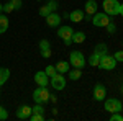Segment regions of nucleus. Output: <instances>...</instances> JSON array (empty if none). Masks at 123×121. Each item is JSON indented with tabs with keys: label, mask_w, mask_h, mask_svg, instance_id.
<instances>
[{
	"label": "nucleus",
	"mask_w": 123,
	"mask_h": 121,
	"mask_svg": "<svg viewBox=\"0 0 123 121\" xmlns=\"http://www.w3.org/2000/svg\"><path fill=\"white\" fill-rule=\"evenodd\" d=\"M39 52H41V57H44V59L53 56V49H43V51H39Z\"/></svg>",
	"instance_id": "c756f323"
},
{
	"label": "nucleus",
	"mask_w": 123,
	"mask_h": 121,
	"mask_svg": "<svg viewBox=\"0 0 123 121\" xmlns=\"http://www.w3.org/2000/svg\"><path fill=\"white\" fill-rule=\"evenodd\" d=\"M8 77H10V70L7 67H0V87L8 80Z\"/></svg>",
	"instance_id": "6ab92c4d"
},
{
	"label": "nucleus",
	"mask_w": 123,
	"mask_h": 121,
	"mask_svg": "<svg viewBox=\"0 0 123 121\" xmlns=\"http://www.w3.org/2000/svg\"><path fill=\"white\" fill-rule=\"evenodd\" d=\"M69 62L67 61H59L54 67H56V72H59V74H66V72H69Z\"/></svg>",
	"instance_id": "dca6fc26"
},
{
	"label": "nucleus",
	"mask_w": 123,
	"mask_h": 121,
	"mask_svg": "<svg viewBox=\"0 0 123 121\" xmlns=\"http://www.w3.org/2000/svg\"><path fill=\"white\" fill-rule=\"evenodd\" d=\"M43 49H51V44H49L48 39H41L39 41V51H43Z\"/></svg>",
	"instance_id": "393cba45"
},
{
	"label": "nucleus",
	"mask_w": 123,
	"mask_h": 121,
	"mask_svg": "<svg viewBox=\"0 0 123 121\" xmlns=\"http://www.w3.org/2000/svg\"><path fill=\"white\" fill-rule=\"evenodd\" d=\"M36 2H41V0H36Z\"/></svg>",
	"instance_id": "4c0bfd02"
},
{
	"label": "nucleus",
	"mask_w": 123,
	"mask_h": 121,
	"mask_svg": "<svg viewBox=\"0 0 123 121\" xmlns=\"http://www.w3.org/2000/svg\"><path fill=\"white\" fill-rule=\"evenodd\" d=\"M105 97H107V88H105V85L95 84V87H94V98L97 100V102H102V100H105Z\"/></svg>",
	"instance_id": "1a4fd4ad"
},
{
	"label": "nucleus",
	"mask_w": 123,
	"mask_h": 121,
	"mask_svg": "<svg viewBox=\"0 0 123 121\" xmlns=\"http://www.w3.org/2000/svg\"><path fill=\"white\" fill-rule=\"evenodd\" d=\"M35 82L38 84V87H48L49 85V77L46 75L44 70H39L35 74Z\"/></svg>",
	"instance_id": "9b49d317"
},
{
	"label": "nucleus",
	"mask_w": 123,
	"mask_h": 121,
	"mask_svg": "<svg viewBox=\"0 0 123 121\" xmlns=\"http://www.w3.org/2000/svg\"><path fill=\"white\" fill-rule=\"evenodd\" d=\"M94 52L102 57V56H105V54H108V47H107V44H104V43H98V44L95 46Z\"/></svg>",
	"instance_id": "a211bd4d"
},
{
	"label": "nucleus",
	"mask_w": 123,
	"mask_h": 121,
	"mask_svg": "<svg viewBox=\"0 0 123 121\" xmlns=\"http://www.w3.org/2000/svg\"><path fill=\"white\" fill-rule=\"evenodd\" d=\"M105 29H107V31H108L110 35H113L115 31H117V26H115V23H112V21H110V23H108V25L105 26Z\"/></svg>",
	"instance_id": "7c9ffc66"
},
{
	"label": "nucleus",
	"mask_w": 123,
	"mask_h": 121,
	"mask_svg": "<svg viewBox=\"0 0 123 121\" xmlns=\"http://www.w3.org/2000/svg\"><path fill=\"white\" fill-rule=\"evenodd\" d=\"M90 21H92V25H94V26L105 28V26L110 23V17H108L105 12H104V13H95L94 17H92V20H90Z\"/></svg>",
	"instance_id": "0eeeda50"
},
{
	"label": "nucleus",
	"mask_w": 123,
	"mask_h": 121,
	"mask_svg": "<svg viewBox=\"0 0 123 121\" xmlns=\"http://www.w3.org/2000/svg\"><path fill=\"white\" fill-rule=\"evenodd\" d=\"M49 98H51V93L48 90V87H38L35 92H33V100L36 103H46L49 102Z\"/></svg>",
	"instance_id": "7ed1b4c3"
},
{
	"label": "nucleus",
	"mask_w": 123,
	"mask_h": 121,
	"mask_svg": "<svg viewBox=\"0 0 123 121\" xmlns=\"http://www.w3.org/2000/svg\"><path fill=\"white\" fill-rule=\"evenodd\" d=\"M97 67L102 69V70H113L115 67H117V61H115L113 56L105 54V56L100 57V61H98V65H97Z\"/></svg>",
	"instance_id": "20e7f679"
},
{
	"label": "nucleus",
	"mask_w": 123,
	"mask_h": 121,
	"mask_svg": "<svg viewBox=\"0 0 123 121\" xmlns=\"http://www.w3.org/2000/svg\"><path fill=\"white\" fill-rule=\"evenodd\" d=\"M33 113H44V108H43V105H41V103H36V105L33 106Z\"/></svg>",
	"instance_id": "473e14b6"
},
{
	"label": "nucleus",
	"mask_w": 123,
	"mask_h": 121,
	"mask_svg": "<svg viewBox=\"0 0 123 121\" xmlns=\"http://www.w3.org/2000/svg\"><path fill=\"white\" fill-rule=\"evenodd\" d=\"M10 5H12L13 10H20L21 5H23V2H21V0H10Z\"/></svg>",
	"instance_id": "b1692460"
},
{
	"label": "nucleus",
	"mask_w": 123,
	"mask_h": 121,
	"mask_svg": "<svg viewBox=\"0 0 123 121\" xmlns=\"http://www.w3.org/2000/svg\"><path fill=\"white\" fill-rule=\"evenodd\" d=\"M110 121H123V116L120 115V111L112 113V116H110Z\"/></svg>",
	"instance_id": "c85d7f7f"
},
{
	"label": "nucleus",
	"mask_w": 123,
	"mask_h": 121,
	"mask_svg": "<svg viewBox=\"0 0 123 121\" xmlns=\"http://www.w3.org/2000/svg\"><path fill=\"white\" fill-rule=\"evenodd\" d=\"M118 15H122V17H123V3H120V12H118Z\"/></svg>",
	"instance_id": "f704fd0d"
},
{
	"label": "nucleus",
	"mask_w": 123,
	"mask_h": 121,
	"mask_svg": "<svg viewBox=\"0 0 123 121\" xmlns=\"http://www.w3.org/2000/svg\"><path fill=\"white\" fill-rule=\"evenodd\" d=\"M0 13H3V5L0 3Z\"/></svg>",
	"instance_id": "c9c22d12"
},
{
	"label": "nucleus",
	"mask_w": 123,
	"mask_h": 121,
	"mask_svg": "<svg viewBox=\"0 0 123 121\" xmlns=\"http://www.w3.org/2000/svg\"><path fill=\"white\" fill-rule=\"evenodd\" d=\"M44 72H46L48 77H53V75L56 74V67H54V65H48L46 69H44Z\"/></svg>",
	"instance_id": "a878e982"
},
{
	"label": "nucleus",
	"mask_w": 123,
	"mask_h": 121,
	"mask_svg": "<svg viewBox=\"0 0 123 121\" xmlns=\"http://www.w3.org/2000/svg\"><path fill=\"white\" fill-rule=\"evenodd\" d=\"M10 12H13V8H12V5H10V2H8V3L3 5V13H10Z\"/></svg>",
	"instance_id": "72a5a7b5"
},
{
	"label": "nucleus",
	"mask_w": 123,
	"mask_h": 121,
	"mask_svg": "<svg viewBox=\"0 0 123 121\" xmlns=\"http://www.w3.org/2000/svg\"><path fill=\"white\" fill-rule=\"evenodd\" d=\"M85 12H87V15H95L97 13V2L95 0H87L85 2Z\"/></svg>",
	"instance_id": "4468645a"
},
{
	"label": "nucleus",
	"mask_w": 123,
	"mask_h": 121,
	"mask_svg": "<svg viewBox=\"0 0 123 121\" xmlns=\"http://www.w3.org/2000/svg\"><path fill=\"white\" fill-rule=\"evenodd\" d=\"M49 13H51V8H49L48 5H43V7L39 8V15H41V17H44V18H46Z\"/></svg>",
	"instance_id": "5701e85b"
},
{
	"label": "nucleus",
	"mask_w": 123,
	"mask_h": 121,
	"mask_svg": "<svg viewBox=\"0 0 123 121\" xmlns=\"http://www.w3.org/2000/svg\"><path fill=\"white\" fill-rule=\"evenodd\" d=\"M69 20H71L72 23L82 21V20H84V12H82V10H74V12H71V13H69Z\"/></svg>",
	"instance_id": "ddd939ff"
},
{
	"label": "nucleus",
	"mask_w": 123,
	"mask_h": 121,
	"mask_svg": "<svg viewBox=\"0 0 123 121\" xmlns=\"http://www.w3.org/2000/svg\"><path fill=\"white\" fill-rule=\"evenodd\" d=\"M98 61H100V56L95 54V52H92L87 62H89V65H92V67H97V65H98Z\"/></svg>",
	"instance_id": "412c9836"
},
{
	"label": "nucleus",
	"mask_w": 123,
	"mask_h": 121,
	"mask_svg": "<svg viewBox=\"0 0 123 121\" xmlns=\"http://www.w3.org/2000/svg\"><path fill=\"white\" fill-rule=\"evenodd\" d=\"M102 7H104V12L108 17H115L120 12V2L118 0H104Z\"/></svg>",
	"instance_id": "f03ea898"
},
{
	"label": "nucleus",
	"mask_w": 123,
	"mask_h": 121,
	"mask_svg": "<svg viewBox=\"0 0 123 121\" xmlns=\"http://www.w3.org/2000/svg\"><path fill=\"white\" fill-rule=\"evenodd\" d=\"M46 5L49 7V8H51V12H56V10H57V7H59V3H57L56 0H49V2H48Z\"/></svg>",
	"instance_id": "bb28decb"
},
{
	"label": "nucleus",
	"mask_w": 123,
	"mask_h": 121,
	"mask_svg": "<svg viewBox=\"0 0 123 121\" xmlns=\"http://www.w3.org/2000/svg\"><path fill=\"white\" fill-rule=\"evenodd\" d=\"M122 47H123V43H122Z\"/></svg>",
	"instance_id": "58836bf2"
},
{
	"label": "nucleus",
	"mask_w": 123,
	"mask_h": 121,
	"mask_svg": "<svg viewBox=\"0 0 123 121\" xmlns=\"http://www.w3.org/2000/svg\"><path fill=\"white\" fill-rule=\"evenodd\" d=\"M7 118H8V111L3 106H0V121H5Z\"/></svg>",
	"instance_id": "cd10ccee"
},
{
	"label": "nucleus",
	"mask_w": 123,
	"mask_h": 121,
	"mask_svg": "<svg viewBox=\"0 0 123 121\" xmlns=\"http://www.w3.org/2000/svg\"><path fill=\"white\" fill-rule=\"evenodd\" d=\"M120 90H122V95H123V84H122V87H120Z\"/></svg>",
	"instance_id": "e433bc0d"
},
{
	"label": "nucleus",
	"mask_w": 123,
	"mask_h": 121,
	"mask_svg": "<svg viewBox=\"0 0 123 121\" xmlns=\"http://www.w3.org/2000/svg\"><path fill=\"white\" fill-rule=\"evenodd\" d=\"M8 29V17L5 13H0V35H3Z\"/></svg>",
	"instance_id": "f3484780"
},
{
	"label": "nucleus",
	"mask_w": 123,
	"mask_h": 121,
	"mask_svg": "<svg viewBox=\"0 0 123 121\" xmlns=\"http://www.w3.org/2000/svg\"><path fill=\"white\" fill-rule=\"evenodd\" d=\"M69 64L72 65V67H76V69H84L87 61H85L84 54L80 51H72L69 54Z\"/></svg>",
	"instance_id": "f257e3e1"
},
{
	"label": "nucleus",
	"mask_w": 123,
	"mask_h": 121,
	"mask_svg": "<svg viewBox=\"0 0 123 121\" xmlns=\"http://www.w3.org/2000/svg\"><path fill=\"white\" fill-rule=\"evenodd\" d=\"M85 41V33L84 31H74L72 33V43L74 44H82Z\"/></svg>",
	"instance_id": "2eb2a0df"
},
{
	"label": "nucleus",
	"mask_w": 123,
	"mask_h": 121,
	"mask_svg": "<svg viewBox=\"0 0 123 121\" xmlns=\"http://www.w3.org/2000/svg\"><path fill=\"white\" fill-rule=\"evenodd\" d=\"M49 85L54 88V90H64L66 88V79H64V74H56L53 77H49Z\"/></svg>",
	"instance_id": "39448f33"
},
{
	"label": "nucleus",
	"mask_w": 123,
	"mask_h": 121,
	"mask_svg": "<svg viewBox=\"0 0 123 121\" xmlns=\"http://www.w3.org/2000/svg\"><path fill=\"white\" fill-rule=\"evenodd\" d=\"M31 113H33V108H31V106L21 105L18 110H17V118H18V120H28L30 116H31Z\"/></svg>",
	"instance_id": "9d476101"
},
{
	"label": "nucleus",
	"mask_w": 123,
	"mask_h": 121,
	"mask_svg": "<svg viewBox=\"0 0 123 121\" xmlns=\"http://www.w3.org/2000/svg\"><path fill=\"white\" fill-rule=\"evenodd\" d=\"M67 74H69V79H71V80H79V79L82 77V69H76V67H74L72 70L69 69Z\"/></svg>",
	"instance_id": "aec40b11"
},
{
	"label": "nucleus",
	"mask_w": 123,
	"mask_h": 121,
	"mask_svg": "<svg viewBox=\"0 0 123 121\" xmlns=\"http://www.w3.org/2000/svg\"><path fill=\"white\" fill-rule=\"evenodd\" d=\"M72 33H74V29L71 28V26H61V28L57 29V36L64 41L66 46L72 44Z\"/></svg>",
	"instance_id": "423d86ee"
},
{
	"label": "nucleus",
	"mask_w": 123,
	"mask_h": 121,
	"mask_svg": "<svg viewBox=\"0 0 123 121\" xmlns=\"http://www.w3.org/2000/svg\"><path fill=\"white\" fill-rule=\"evenodd\" d=\"M113 57H115L117 62H123V49L122 51H117V52L113 54Z\"/></svg>",
	"instance_id": "2f4dec72"
},
{
	"label": "nucleus",
	"mask_w": 123,
	"mask_h": 121,
	"mask_svg": "<svg viewBox=\"0 0 123 121\" xmlns=\"http://www.w3.org/2000/svg\"><path fill=\"white\" fill-rule=\"evenodd\" d=\"M105 110L108 113H117V111H122L123 110V105L117 98H107L105 100Z\"/></svg>",
	"instance_id": "6e6552de"
},
{
	"label": "nucleus",
	"mask_w": 123,
	"mask_h": 121,
	"mask_svg": "<svg viewBox=\"0 0 123 121\" xmlns=\"http://www.w3.org/2000/svg\"><path fill=\"white\" fill-rule=\"evenodd\" d=\"M28 120H31V121H43L44 116H43V113H31V116H30Z\"/></svg>",
	"instance_id": "4be33fe9"
},
{
	"label": "nucleus",
	"mask_w": 123,
	"mask_h": 121,
	"mask_svg": "<svg viewBox=\"0 0 123 121\" xmlns=\"http://www.w3.org/2000/svg\"><path fill=\"white\" fill-rule=\"evenodd\" d=\"M61 20L62 18L57 15L56 12H51L46 17V23H48V26H51V28H57V26L61 25Z\"/></svg>",
	"instance_id": "f8f14e48"
}]
</instances>
